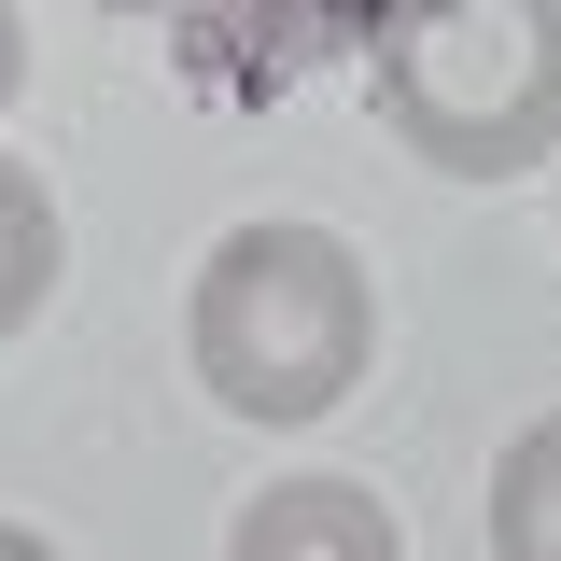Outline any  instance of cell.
Instances as JSON below:
<instances>
[{
	"instance_id": "cell-1",
	"label": "cell",
	"mask_w": 561,
	"mask_h": 561,
	"mask_svg": "<svg viewBox=\"0 0 561 561\" xmlns=\"http://www.w3.org/2000/svg\"><path fill=\"white\" fill-rule=\"evenodd\" d=\"M183 365H197V393L225 421H253V435H309V421H337L365 393V365H379V280L351 253L337 225H309V210H253V225H225L183 280Z\"/></svg>"
},
{
	"instance_id": "cell-2",
	"label": "cell",
	"mask_w": 561,
	"mask_h": 561,
	"mask_svg": "<svg viewBox=\"0 0 561 561\" xmlns=\"http://www.w3.org/2000/svg\"><path fill=\"white\" fill-rule=\"evenodd\" d=\"M365 113L435 183L561 169V0H393Z\"/></svg>"
},
{
	"instance_id": "cell-3",
	"label": "cell",
	"mask_w": 561,
	"mask_h": 561,
	"mask_svg": "<svg viewBox=\"0 0 561 561\" xmlns=\"http://www.w3.org/2000/svg\"><path fill=\"white\" fill-rule=\"evenodd\" d=\"M225 561H408V519L365 478H267L225 519Z\"/></svg>"
},
{
	"instance_id": "cell-4",
	"label": "cell",
	"mask_w": 561,
	"mask_h": 561,
	"mask_svg": "<svg viewBox=\"0 0 561 561\" xmlns=\"http://www.w3.org/2000/svg\"><path fill=\"white\" fill-rule=\"evenodd\" d=\"M70 280V225H57V183L28 169V154H0V351L28 337L43 309H57Z\"/></svg>"
},
{
	"instance_id": "cell-5",
	"label": "cell",
	"mask_w": 561,
	"mask_h": 561,
	"mask_svg": "<svg viewBox=\"0 0 561 561\" xmlns=\"http://www.w3.org/2000/svg\"><path fill=\"white\" fill-rule=\"evenodd\" d=\"M491 561H561V408H534L491 463Z\"/></svg>"
},
{
	"instance_id": "cell-6",
	"label": "cell",
	"mask_w": 561,
	"mask_h": 561,
	"mask_svg": "<svg viewBox=\"0 0 561 561\" xmlns=\"http://www.w3.org/2000/svg\"><path fill=\"white\" fill-rule=\"evenodd\" d=\"M14 99H28V14L0 0V113H14Z\"/></svg>"
},
{
	"instance_id": "cell-7",
	"label": "cell",
	"mask_w": 561,
	"mask_h": 561,
	"mask_svg": "<svg viewBox=\"0 0 561 561\" xmlns=\"http://www.w3.org/2000/svg\"><path fill=\"white\" fill-rule=\"evenodd\" d=\"M0 561H70L57 534H28V519H0Z\"/></svg>"
}]
</instances>
